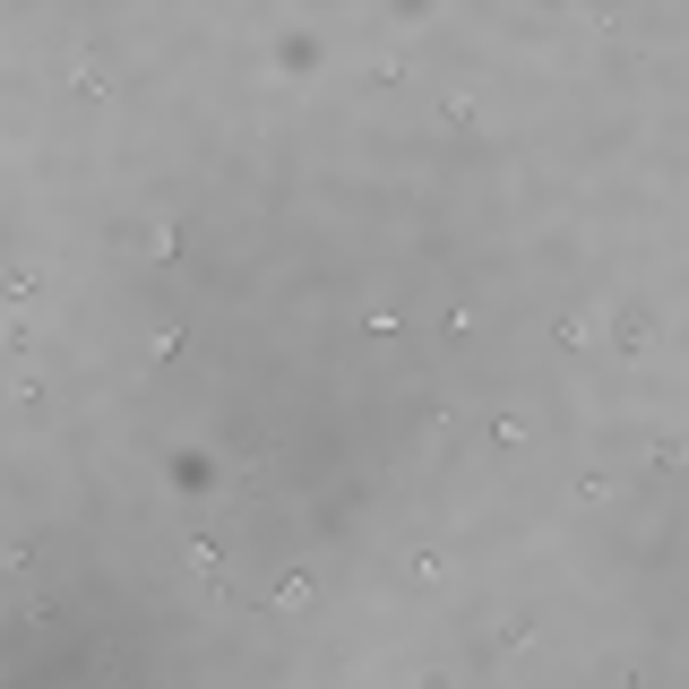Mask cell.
<instances>
[{
    "instance_id": "9",
    "label": "cell",
    "mask_w": 689,
    "mask_h": 689,
    "mask_svg": "<svg viewBox=\"0 0 689 689\" xmlns=\"http://www.w3.org/2000/svg\"><path fill=\"white\" fill-rule=\"evenodd\" d=\"M405 578H414V587H440V578H449V552H440V543H414V552H405Z\"/></svg>"
},
{
    "instance_id": "11",
    "label": "cell",
    "mask_w": 689,
    "mask_h": 689,
    "mask_svg": "<svg viewBox=\"0 0 689 689\" xmlns=\"http://www.w3.org/2000/svg\"><path fill=\"white\" fill-rule=\"evenodd\" d=\"M587 336H594L587 311H560V319H552V345H560V354H587Z\"/></svg>"
},
{
    "instance_id": "2",
    "label": "cell",
    "mask_w": 689,
    "mask_h": 689,
    "mask_svg": "<svg viewBox=\"0 0 689 689\" xmlns=\"http://www.w3.org/2000/svg\"><path fill=\"white\" fill-rule=\"evenodd\" d=\"M612 354L621 362L656 354V311H647V302H621V311H612Z\"/></svg>"
},
{
    "instance_id": "7",
    "label": "cell",
    "mask_w": 689,
    "mask_h": 689,
    "mask_svg": "<svg viewBox=\"0 0 689 689\" xmlns=\"http://www.w3.org/2000/svg\"><path fill=\"white\" fill-rule=\"evenodd\" d=\"M311 603H319V578L311 569H285L276 578V612H311Z\"/></svg>"
},
{
    "instance_id": "5",
    "label": "cell",
    "mask_w": 689,
    "mask_h": 689,
    "mask_svg": "<svg viewBox=\"0 0 689 689\" xmlns=\"http://www.w3.org/2000/svg\"><path fill=\"white\" fill-rule=\"evenodd\" d=\"M483 621H492L500 656H525V647H534V612H492V603H483Z\"/></svg>"
},
{
    "instance_id": "17",
    "label": "cell",
    "mask_w": 689,
    "mask_h": 689,
    "mask_svg": "<svg viewBox=\"0 0 689 689\" xmlns=\"http://www.w3.org/2000/svg\"><path fill=\"white\" fill-rule=\"evenodd\" d=\"M647 474H681V440H656L647 449Z\"/></svg>"
},
{
    "instance_id": "3",
    "label": "cell",
    "mask_w": 689,
    "mask_h": 689,
    "mask_svg": "<svg viewBox=\"0 0 689 689\" xmlns=\"http://www.w3.org/2000/svg\"><path fill=\"white\" fill-rule=\"evenodd\" d=\"M173 552H181V578H198V587H225V543H216V534H181Z\"/></svg>"
},
{
    "instance_id": "13",
    "label": "cell",
    "mask_w": 689,
    "mask_h": 689,
    "mask_svg": "<svg viewBox=\"0 0 689 689\" xmlns=\"http://www.w3.org/2000/svg\"><path fill=\"white\" fill-rule=\"evenodd\" d=\"M405 78H414V52H380L371 61V87H405Z\"/></svg>"
},
{
    "instance_id": "8",
    "label": "cell",
    "mask_w": 689,
    "mask_h": 689,
    "mask_svg": "<svg viewBox=\"0 0 689 689\" xmlns=\"http://www.w3.org/2000/svg\"><path fill=\"white\" fill-rule=\"evenodd\" d=\"M525 440H534V423H525V405H509V414H492V449H500V457H518Z\"/></svg>"
},
{
    "instance_id": "10",
    "label": "cell",
    "mask_w": 689,
    "mask_h": 689,
    "mask_svg": "<svg viewBox=\"0 0 689 689\" xmlns=\"http://www.w3.org/2000/svg\"><path fill=\"white\" fill-rule=\"evenodd\" d=\"M612 492H621V474H612V465H578V500H587V509H603Z\"/></svg>"
},
{
    "instance_id": "1",
    "label": "cell",
    "mask_w": 689,
    "mask_h": 689,
    "mask_svg": "<svg viewBox=\"0 0 689 689\" xmlns=\"http://www.w3.org/2000/svg\"><path fill=\"white\" fill-rule=\"evenodd\" d=\"M69 87H78V96H96V104H112V96H121V69H112V61H104V52H96V43H69Z\"/></svg>"
},
{
    "instance_id": "12",
    "label": "cell",
    "mask_w": 689,
    "mask_h": 689,
    "mask_svg": "<svg viewBox=\"0 0 689 689\" xmlns=\"http://www.w3.org/2000/svg\"><path fill=\"white\" fill-rule=\"evenodd\" d=\"M440 121H449V130H474V121H483V96H440Z\"/></svg>"
},
{
    "instance_id": "16",
    "label": "cell",
    "mask_w": 689,
    "mask_h": 689,
    "mask_svg": "<svg viewBox=\"0 0 689 689\" xmlns=\"http://www.w3.org/2000/svg\"><path fill=\"white\" fill-rule=\"evenodd\" d=\"M362 328H371V336H396V328H405V311H396V302H371V311H362Z\"/></svg>"
},
{
    "instance_id": "15",
    "label": "cell",
    "mask_w": 689,
    "mask_h": 689,
    "mask_svg": "<svg viewBox=\"0 0 689 689\" xmlns=\"http://www.w3.org/2000/svg\"><path fill=\"white\" fill-rule=\"evenodd\" d=\"M9 294H18V302L43 294V259H18V267H9Z\"/></svg>"
},
{
    "instance_id": "4",
    "label": "cell",
    "mask_w": 689,
    "mask_h": 689,
    "mask_svg": "<svg viewBox=\"0 0 689 689\" xmlns=\"http://www.w3.org/2000/svg\"><path fill=\"white\" fill-rule=\"evenodd\" d=\"M276 465H285V449H250V457H242V474H233V492H242V500L276 492Z\"/></svg>"
},
{
    "instance_id": "6",
    "label": "cell",
    "mask_w": 689,
    "mask_h": 689,
    "mask_svg": "<svg viewBox=\"0 0 689 689\" xmlns=\"http://www.w3.org/2000/svg\"><path fill=\"white\" fill-rule=\"evenodd\" d=\"M181 345H190V328H181V319H156L138 354H147V371H165V362H181Z\"/></svg>"
},
{
    "instance_id": "14",
    "label": "cell",
    "mask_w": 689,
    "mask_h": 689,
    "mask_svg": "<svg viewBox=\"0 0 689 689\" xmlns=\"http://www.w3.org/2000/svg\"><path fill=\"white\" fill-rule=\"evenodd\" d=\"M147 259H181V225H173V216H165V225H147Z\"/></svg>"
}]
</instances>
